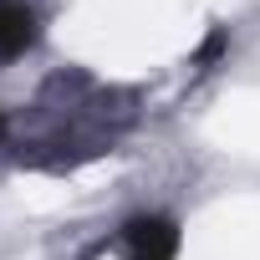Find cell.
<instances>
[{
    "instance_id": "1",
    "label": "cell",
    "mask_w": 260,
    "mask_h": 260,
    "mask_svg": "<svg viewBox=\"0 0 260 260\" xmlns=\"http://www.w3.org/2000/svg\"><path fill=\"white\" fill-rule=\"evenodd\" d=\"M127 260H179V224L169 214L127 219Z\"/></svg>"
},
{
    "instance_id": "2",
    "label": "cell",
    "mask_w": 260,
    "mask_h": 260,
    "mask_svg": "<svg viewBox=\"0 0 260 260\" xmlns=\"http://www.w3.org/2000/svg\"><path fill=\"white\" fill-rule=\"evenodd\" d=\"M36 46V11L26 0H0V61H16Z\"/></svg>"
},
{
    "instance_id": "3",
    "label": "cell",
    "mask_w": 260,
    "mask_h": 260,
    "mask_svg": "<svg viewBox=\"0 0 260 260\" xmlns=\"http://www.w3.org/2000/svg\"><path fill=\"white\" fill-rule=\"evenodd\" d=\"M219 51H224V31H214V36H209V41L199 46V61H214Z\"/></svg>"
},
{
    "instance_id": "4",
    "label": "cell",
    "mask_w": 260,
    "mask_h": 260,
    "mask_svg": "<svg viewBox=\"0 0 260 260\" xmlns=\"http://www.w3.org/2000/svg\"><path fill=\"white\" fill-rule=\"evenodd\" d=\"M0 133H6V112H0Z\"/></svg>"
}]
</instances>
